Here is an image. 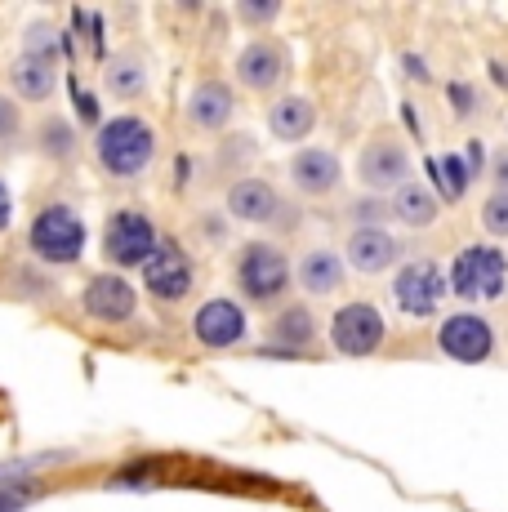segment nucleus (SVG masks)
Masks as SVG:
<instances>
[{"instance_id": "1", "label": "nucleus", "mask_w": 508, "mask_h": 512, "mask_svg": "<svg viewBox=\"0 0 508 512\" xmlns=\"http://www.w3.org/2000/svg\"><path fill=\"white\" fill-rule=\"evenodd\" d=\"M94 156H99V165L112 179H139L156 161L152 121H143V116H134V112L99 121V130H94Z\"/></svg>"}, {"instance_id": "2", "label": "nucleus", "mask_w": 508, "mask_h": 512, "mask_svg": "<svg viewBox=\"0 0 508 512\" xmlns=\"http://www.w3.org/2000/svg\"><path fill=\"white\" fill-rule=\"evenodd\" d=\"M85 241H90V228H85L81 210L76 205H41L32 214V228H27V250L36 254L50 268H72V263L85 259Z\"/></svg>"}, {"instance_id": "3", "label": "nucleus", "mask_w": 508, "mask_h": 512, "mask_svg": "<svg viewBox=\"0 0 508 512\" xmlns=\"http://www.w3.org/2000/svg\"><path fill=\"white\" fill-rule=\"evenodd\" d=\"M446 285H451L455 299L464 303H495L508 294V254L491 241L464 245V250L451 259V272H446Z\"/></svg>"}, {"instance_id": "4", "label": "nucleus", "mask_w": 508, "mask_h": 512, "mask_svg": "<svg viewBox=\"0 0 508 512\" xmlns=\"http://www.w3.org/2000/svg\"><path fill=\"white\" fill-rule=\"evenodd\" d=\"M232 277H237V290L246 303L272 308V303H281L290 294V259L272 241H246L237 250Z\"/></svg>"}, {"instance_id": "5", "label": "nucleus", "mask_w": 508, "mask_h": 512, "mask_svg": "<svg viewBox=\"0 0 508 512\" xmlns=\"http://www.w3.org/2000/svg\"><path fill=\"white\" fill-rule=\"evenodd\" d=\"M161 245V232L148 219V210H134V205H121V210L107 214L103 223V259L112 263L116 272L143 268V263L156 254Z\"/></svg>"}, {"instance_id": "6", "label": "nucleus", "mask_w": 508, "mask_h": 512, "mask_svg": "<svg viewBox=\"0 0 508 512\" xmlns=\"http://www.w3.org/2000/svg\"><path fill=\"white\" fill-rule=\"evenodd\" d=\"M330 348L339 352V357H375L379 348H384L388 339V321L384 312L375 308V303L357 299V303H344V308L330 317Z\"/></svg>"}, {"instance_id": "7", "label": "nucleus", "mask_w": 508, "mask_h": 512, "mask_svg": "<svg viewBox=\"0 0 508 512\" xmlns=\"http://www.w3.org/2000/svg\"><path fill=\"white\" fill-rule=\"evenodd\" d=\"M388 294H393V303H397L402 317L424 321V317H433V312L442 308V299L451 294V285H446V272L437 268L433 259H410V263L397 268Z\"/></svg>"}, {"instance_id": "8", "label": "nucleus", "mask_w": 508, "mask_h": 512, "mask_svg": "<svg viewBox=\"0 0 508 512\" xmlns=\"http://www.w3.org/2000/svg\"><path fill=\"white\" fill-rule=\"evenodd\" d=\"M415 179V161H410V147L393 134H375L366 147L357 152V183L366 192H388L393 196L397 187H406Z\"/></svg>"}, {"instance_id": "9", "label": "nucleus", "mask_w": 508, "mask_h": 512, "mask_svg": "<svg viewBox=\"0 0 508 512\" xmlns=\"http://www.w3.org/2000/svg\"><path fill=\"white\" fill-rule=\"evenodd\" d=\"M437 348H442V357H451L455 366H486V361L495 357V326L473 308L451 312V317H442V326H437Z\"/></svg>"}, {"instance_id": "10", "label": "nucleus", "mask_w": 508, "mask_h": 512, "mask_svg": "<svg viewBox=\"0 0 508 512\" xmlns=\"http://www.w3.org/2000/svg\"><path fill=\"white\" fill-rule=\"evenodd\" d=\"M139 272H143V290H148V299H156V303H183L197 290V263L174 241L156 245V254Z\"/></svg>"}, {"instance_id": "11", "label": "nucleus", "mask_w": 508, "mask_h": 512, "mask_svg": "<svg viewBox=\"0 0 508 512\" xmlns=\"http://www.w3.org/2000/svg\"><path fill=\"white\" fill-rule=\"evenodd\" d=\"M192 339L201 343L205 352H232L250 339V317L237 299H205L197 312H192Z\"/></svg>"}, {"instance_id": "12", "label": "nucleus", "mask_w": 508, "mask_h": 512, "mask_svg": "<svg viewBox=\"0 0 508 512\" xmlns=\"http://www.w3.org/2000/svg\"><path fill=\"white\" fill-rule=\"evenodd\" d=\"M81 308L85 317L103 321V326H125L139 312V290H134V281L125 272H112V268L94 272L81 290Z\"/></svg>"}, {"instance_id": "13", "label": "nucleus", "mask_w": 508, "mask_h": 512, "mask_svg": "<svg viewBox=\"0 0 508 512\" xmlns=\"http://www.w3.org/2000/svg\"><path fill=\"white\" fill-rule=\"evenodd\" d=\"M286 174H290V187L299 196H308V201H326V196H335L344 187V161L330 147H299L290 156Z\"/></svg>"}, {"instance_id": "14", "label": "nucleus", "mask_w": 508, "mask_h": 512, "mask_svg": "<svg viewBox=\"0 0 508 512\" xmlns=\"http://www.w3.org/2000/svg\"><path fill=\"white\" fill-rule=\"evenodd\" d=\"M290 76V49L272 36H254V41L237 54V81L250 94H272Z\"/></svg>"}, {"instance_id": "15", "label": "nucleus", "mask_w": 508, "mask_h": 512, "mask_svg": "<svg viewBox=\"0 0 508 512\" xmlns=\"http://www.w3.org/2000/svg\"><path fill=\"white\" fill-rule=\"evenodd\" d=\"M183 112L201 134H223L232 125V116H237V90L228 81H219V76H205V81L192 85Z\"/></svg>"}, {"instance_id": "16", "label": "nucleus", "mask_w": 508, "mask_h": 512, "mask_svg": "<svg viewBox=\"0 0 508 512\" xmlns=\"http://www.w3.org/2000/svg\"><path fill=\"white\" fill-rule=\"evenodd\" d=\"M339 254H344L348 272H357V277H384V272L397 263L402 245H397V236L384 232V228H353Z\"/></svg>"}, {"instance_id": "17", "label": "nucleus", "mask_w": 508, "mask_h": 512, "mask_svg": "<svg viewBox=\"0 0 508 512\" xmlns=\"http://www.w3.org/2000/svg\"><path fill=\"white\" fill-rule=\"evenodd\" d=\"M281 210H286V201H281V192L272 187L268 179H237L228 187V214L237 223H250V228H268V223L281 219Z\"/></svg>"}, {"instance_id": "18", "label": "nucleus", "mask_w": 508, "mask_h": 512, "mask_svg": "<svg viewBox=\"0 0 508 512\" xmlns=\"http://www.w3.org/2000/svg\"><path fill=\"white\" fill-rule=\"evenodd\" d=\"M295 281L308 299H335L348 285V263H344V254L330 250V245H312V250H304V259H299Z\"/></svg>"}, {"instance_id": "19", "label": "nucleus", "mask_w": 508, "mask_h": 512, "mask_svg": "<svg viewBox=\"0 0 508 512\" xmlns=\"http://www.w3.org/2000/svg\"><path fill=\"white\" fill-rule=\"evenodd\" d=\"M268 130L277 143H304L317 130V103L308 94H281L268 107Z\"/></svg>"}, {"instance_id": "20", "label": "nucleus", "mask_w": 508, "mask_h": 512, "mask_svg": "<svg viewBox=\"0 0 508 512\" xmlns=\"http://www.w3.org/2000/svg\"><path fill=\"white\" fill-rule=\"evenodd\" d=\"M9 85L23 103H50L58 90V58H41V54H18L9 63Z\"/></svg>"}, {"instance_id": "21", "label": "nucleus", "mask_w": 508, "mask_h": 512, "mask_svg": "<svg viewBox=\"0 0 508 512\" xmlns=\"http://www.w3.org/2000/svg\"><path fill=\"white\" fill-rule=\"evenodd\" d=\"M388 214H393L402 228L424 232V228H433V223L442 219V201H437V192L428 183L410 179L406 187H397V192L388 196Z\"/></svg>"}, {"instance_id": "22", "label": "nucleus", "mask_w": 508, "mask_h": 512, "mask_svg": "<svg viewBox=\"0 0 508 512\" xmlns=\"http://www.w3.org/2000/svg\"><path fill=\"white\" fill-rule=\"evenodd\" d=\"M103 85H107V94L121 98V103H134V98H143V94H148V85H152L148 58H143L139 49H121V54H112V58H107Z\"/></svg>"}, {"instance_id": "23", "label": "nucleus", "mask_w": 508, "mask_h": 512, "mask_svg": "<svg viewBox=\"0 0 508 512\" xmlns=\"http://www.w3.org/2000/svg\"><path fill=\"white\" fill-rule=\"evenodd\" d=\"M268 334L281 343V348L299 352V348H312V343H317L321 326H317V317H312V312L304 308V303H290V308H281L277 317H272Z\"/></svg>"}, {"instance_id": "24", "label": "nucleus", "mask_w": 508, "mask_h": 512, "mask_svg": "<svg viewBox=\"0 0 508 512\" xmlns=\"http://www.w3.org/2000/svg\"><path fill=\"white\" fill-rule=\"evenodd\" d=\"M428 174H433V187L442 192V201H459L468 179V161L464 156H428Z\"/></svg>"}, {"instance_id": "25", "label": "nucleus", "mask_w": 508, "mask_h": 512, "mask_svg": "<svg viewBox=\"0 0 508 512\" xmlns=\"http://www.w3.org/2000/svg\"><path fill=\"white\" fill-rule=\"evenodd\" d=\"M36 147H41L45 156H54V161H72L76 156V130L67 121H58V116H50V121L41 125V134H36Z\"/></svg>"}, {"instance_id": "26", "label": "nucleus", "mask_w": 508, "mask_h": 512, "mask_svg": "<svg viewBox=\"0 0 508 512\" xmlns=\"http://www.w3.org/2000/svg\"><path fill=\"white\" fill-rule=\"evenodd\" d=\"M482 228H486V236H495V241H508V192H491L482 201Z\"/></svg>"}, {"instance_id": "27", "label": "nucleus", "mask_w": 508, "mask_h": 512, "mask_svg": "<svg viewBox=\"0 0 508 512\" xmlns=\"http://www.w3.org/2000/svg\"><path fill=\"white\" fill-rule=\"evenodd\" d=\"M237 18L246 27H254V32H259V27H272L281 18V0H241Z\"/></svg>"}, {"instance_id": "28", "label": "nucleus", "mask_w": 508, "mask_h": 512, "mask_svg": "<svg viewBox=\"0 0 508 512\" xmlns=\"http://www.w3.org/2000/svg\"><path fill=\"white\" fill-rule=\"evenodd\" d=\"M54 49H58V32L50 23H32V27H27V49H23V54L54 58Z\"/></svg>"}, {"instance_id": "29", "label": "nucleus", "mask_w": 508, "mask_h": 512, "mask_svg": "<svg viewBox=\"0 0 508 512\" xmlns=\"http://www.w3.org/2000/svg\"><path fill=\"white\" fill-rule=\"evenodd\" d=\"M18 134H23V107L0 94V143H14Z\"/></svg>"}, {"instance_id": "30", "label": "nucleus", "mask_w": 508, "mask_h": 512, "mask_svg": "<svg viewBox=\"0 0 508 512\" xmlns=\"http://www.w3.org/2000/svg\"><path fill=\"white\" fill-rule=\"evenodd\" d=\"M9 223H14V192H9V183L0 179V236L9 232Z\"/></svg>"}, {"instance_id": "31", "label": "nucleus", "mask_w": 508, "mask_h": 512, "mask_svg": "<svg viewBox=\"0 0 508 512\" xmlns=\"http://www.w3.org/2000/svg\"><path fill=\"white\" fill-rule=\"evenodd\" d=\"M23 504H27V490L23 486L0 490V512H14V508H23Z\"/></svg>"}, {"instance_id": "32", "label": "nucleus", "mask_w": 508, "mask_h": 512, "mask_svg": "<svg viewBox=\"0 0 508 512\" xmlns=\"http://www.w3.org/2000/svg\"><path fill=\"white\" fill-rule=\"evenodd\" d=\"M491 174H495V192H508V152H500V156H495Z\"/></svg>"}]
</instances>
